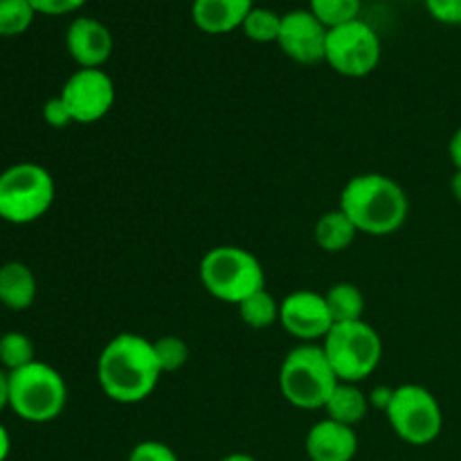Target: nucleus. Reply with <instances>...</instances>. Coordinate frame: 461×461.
I'll list each match as a JSON object with an SVG mask.
<instances>
[{"label":"nucleus","instance_id":"nucleus-1","mask_svg":"<svg viewBox=\"0 0 461 461\" xmlns=\"http://www.w3.org/2000/svg\"><path fill=\"white\" fill-rule=\"evenodd\" d=\"M162 378L153 340L138 333H117L97 358V383L106 399L122 405L142 403Z\"/></svg>","mask_w":461,"mask_h":461},{"label":"nucleus","instance_id":"nucleus-2","mask_svg":"<svg viewBox=\"0 0 461 461\" xmlns=\"http://www.w3.org/2000/svg\"><path fill=\"white\" fill-rule=\"evenodd\" d=\"M340 210L369 237L399 232L410 214L408 194L385 174H358L342 187Z\"/></svg>","mask_w":461,"mask_h":461},{"label":"nucleus","instance_id":"nucleus-3","mask_svg":"<svg viewBox=\"0 0 461 461\" xmlns=\"http://www.w3.org/2000/svg\"><path fill=\"white\" fill-rule=\"evenodd\" d=\"M277 381L284 399L300 410H324L340 383L320 342L293 347L284 356Z\"/></svg>","mask_w":461,"mask_h":461},{"label":"nucleus","instance_id":"nucleus-4","mask_svg":"<svg viewBox=\"0 0 461 461\" xmlns=\"http://www.w3.org/2000/svg\"><path fill=\"white\" fill-rule=\"evenodd\" d=\"M198 277L212 297L234 306L266 288L264 266L241 246H216L207 250L198 266Z\"/></svg>","mask_w":461,"mask_h":461},{"label":"nucleus","instance_id":"nucleus-5","mask_svg":"<svg viewBox=\"0 0 461 461\" xmlns=\"http://www.w3.org/2000/svg\"><path fill=\"white\" fill-rule=\"evenodd\" d=\"M68 403L66 378L43 360L9 372V410L27 423H50Z\"/></svg>","mask_w":461,"mask_h":461},{"label":"nucleus","instance_id":"nucleus-6","mask_svg":"<svg viewBox=\"0 0 461 461\" xmlns=\"http://www.w3.org/2000/svg\"><path fill=\"white\" fill-rule=\"evenodd\" d=\"M57 183L43 165L16 162L0 174V219L30 225L43 219L54 205Z\"/></svg>","mask_w":461,"mask_h":461},{"label":"nucleus","instance_id":"nucleus-7","mask_svg":"<svg viewBox=\"0 0 461 461\" xmlns=\"http://www.w3.org/2000/svg\"><path fill=\"white\" fill-rule=\"evenodd\" d=\"M320 345L340 383L365 381L376 372L383 358L381 333L365 320L333 324Z\"/></svg>","mask_w":461,"mask_h":461},{"label":"nucleus","instance_id":"nucleus-8","mask_svg":"<svg viewBox=\"0 0 461 461\" xmlns=\"http://www.w3.org/2000/svg\"><path fill=\"white\" fill-rule=\"evenodd\" d=\"M385 417L394 435L410 446H428L444 430V412L428 387L405 383L394 387Z\"/></svg>","mask_w":461,"mask_h":461},{"label":"nucleus","instance_id":"nucleus-9","mask_svg":"<svg viewBox=\"0 0 461 461\" xmlns=\"http://www.w3.org/2000/svg\"><path fill=\"white\" fill-rule=\"evenodd\" d=\"M381 36L369 23L360 21V18L329 30L324 61L338 75L351 77V79L372 75L381 63Z\"/></svg>","mask_w":461,"mask_h":461},{"label":"nucleus","instance_id":"nucleus-10","mask_svg":"<svg viewBox=\"0 0 461 461\" xmlns=\"http://www.w3.org/2000/svg\"><path fill=\"white\" fill-rule=\"evenodd\" d=\"M59 97L70 111L75 124H95L115 106V84L102 68H79L63 84Z\"/></svg>","mask_w":461,"mask_h":461},{"label":"nucleus","instance_id":"nucleus-11","mask_svg":"<svg viewBox=\"0 0 461 461\" xmlns=\"http://www.w3.org/2000/svg\"><path fill=\"white\" fill-rule=\"evenodd\" d=\"M279 324L302 342H322L333 329L324 293L293 291L279 302Z\"/></svg>","mask_w":461,"mask_h":461},{"label":"nucleus","instance_id":"nucleus-12","mask_svg":"<svg viewBox=\"0 0 461 461\" xmlns=\"http://www.w3.org/2000/svg\"><path fill=\"white\" fill-rule=\"evenodd\" d=\"M327 34L329 27H324L311 9H291L282 14L277 45L291 61L315 66L324 61L327 54Z\"/></svg>","mask_w":461,"mask_h":461},{"label":"nucleus","instance_id":"nucleus-13","mask_svg":"<svg viewBox=\"0 0 461 461\" xmlns=\"http://www.w3.org/2000/svg\"><path fill=\"white\" fill-rule=\"evenodd\" d=\"M66 48L79 68H102L113 54V34L99 18L77 16L66 30Z\"/></svg>","mask_w":461,"mask_h":461},{"label":"nucleus","instance_id":"nucleus-14","mask_svg":"<svg viewBox=\"0 0 461 461\" xmlns=\"http://www.w3.org/2000/svg\"><path fill=\"white\" fill-rule=\"evenodd\" d=\"M304 448L311 461H354L358 455V435L356 428L324 417L306 432Z\"/></svg>","mask_w":461,"mask_h":461},{"label":"nucleus","instance_id":"nucleus-15","mask_svg":"<svg viewBox=\"0 0 461 461\" xmlns=\"http://www.w3.org/2000/svg\"><path fill=\"white\" fill-rule=\"evenodd\" d=\"M255 0H194V25L205 34H230L241 30Z\"/></svg>","mask_w":461,"mask_h":461},{"label":"nucleus","instance_id":"nucleus-16","mask_svg":"<svg viewBox=\"0 0 461 461\" xmlns=\"http://www.w3.org/2000/svg\"><path fill=\"white\" fill-rule=\"evenodd\" d=\"M39 284L32 268L23 261L0 266V304L9 311H27L36 302Z\"/></svg>","mask_w":461,"mask_h":461},{"label":"nucleus","instance_id":"nucleus-17","mask_svg":"<svg viewBox=\"0 0 461 461\" xmlns=\"http://www.w3.org/2000/svg\"><path fill=\"white\" fill-rule=\"evenodd\" d=\"M369 408H372L369 396L360 390L358 383H338V387L324 405V412L333 421L356 428L360 421H365Z\"/></svg>","mask_w":461,"mask_h":461},{"label":"nucleus","instance_id":"nucleus-18","mask_svg":"<svg viewBox=\"0 0 461 461\" xmlns=\"http://www.w3.org/2000/svg\"><path fill=\"white\" fill-rule=\"evenodd\" d=\"M356 237H358V228L351 223V219L340 207L320 216L313 228L315 243H318L320 250L329 252V255L345 252Z\"/></svg>","mask_w":461,"mask_h":461},{"label":"nucleus","instance_id":"nucleus-19","mask_svg":"<svg viewBox=\"0 0 461 461\" xmlns=\"http://www.w3.org/2000/svg\"><path fill=\"white\" fill-rule=\"evenodd\" d=\"M329 313H331L333 324H345V322H358L365 315V295L356 284L340 282L333 284L327 293Z\"/></svg>","mask_w":461,"mask_h":461},{"label":"nucleus","instance_id":"nucleus-20","mask_svg":"<svg viewBox=\"0 0 461 461\" xmlns=\"http://www.w3.org/2000/svg\"><path fill=\"white\" fill-rule=\"evenodd\" d=\"M237 309L241 322L255 331H264V329L279 324V302L275 300L273 293H268V288L257 291L255 295L243 300Z\"/></svg>","mask_w":461,"mask_h":461},{"label":"nucleus","instance_id":"nucleus-21","mask_svg":"<svg viewBox=\"0 0 461 461\" xmlns=\"http://www.w3.org/2000/svg\"><path fill=\"white\" fill-rule=\"evenodd\" d=\"M36 349L34 342L23 331H7L0 336V367L5 372H16V369L27 367L34 363Z\"/></svg>","mask_w":461,"mask_h":461},{"label":"nucleus","instance_id":"nucleus-22","mask_svg":"<svg viewBox=\"0 0 461 461\" xmlns=\"http://www.w3.org/2000/svg\"><path fill=\"white\" fill-rule=\"evenodd\" d=\"M241 30L255 43H277L279 30H282V14L266 7H252Z\"/></svg>","mask_w":461,"mask_h":461},{"label":"nucleus","instance_id":"nucleus-23","mask_svg":"<svg viewBox=\"0 0 461 461\" xmlns=\"http://www.w3.org/2000/svg\"><path fill=\"white\" fill-rule=\"evenodd\" d=\"M363 0H309V9L324 27H338L360 18Z\"/></svg>","mask_w":461,"mask_h":461},{"label":"nucleus","instance_id":"nucleus-24","mask_svg":"<svg viewBox=\"0 0 461 461\" xmlns=\"http://www.w3.org/2000/svg\"><path fill=\"white\" fill-rule=\"evenodd\" d=\"M34 16V7L27 0H0V36L12 39L25 34Z\"/></svg>","mask_w":461,"mask_h":461},{"label":"nucleus","instance_id":"nucleus-25","mask_svg":"<svg viewBox=\"0 0 461 461\" xmlns=\"http://www.w3.org/2000/svg\"><path fill=\"white\" fill-rule=\"evenodd\" d=\"M153 351H156L162 374L178 372L189 360V345L178 336H162L153 340Z\"/></svg>","mask_w":461,"mask_h":461},{"label":"nucleus","instance_id":"nucleus-26","mask_svg":"<svg viewBox=\"0 0 461 461\" xmlns=\"http://www.w3.org/2000/svg\"><path fill=\"white\" fill-rule=\"evenodd\" d=\"M126 461H180V457L171 446L156 439H147L133 446Z\"/></svg>","mask_w":461,"mask_h":461},{"label":"nucleus","instance_id":"nucleus-27","mask_svg":"<svg viewBox=\"0 0 461 461\" xmlns=\"http://www.w3.org/2000/svg\"><path fill=\"white\" fill-rule=\"evenodd\" d=\"M432 18L446 25H461V0H426Z\"/></svg>","mask_w":461,"mask_h":461},{"label":"nucleus","instance_id":"nucleus-28","mask_svg":"<svg viewBox=\"0 0 461 461\" xmlns=\"http://www.w3.org/2000/svg\"><path fill=\"white\" fill-rule=\"evenodd\" d=\"M43 120L50 129H68L70 124H75L70 111H68V106L63 104V99L59 95L57 97H50L43 104Z\"/></svg>","mask_w":461,"mask_h":461},{"label":"nucleus","instance_id":"nucleus-29","mask_svg":"<svg viewBox=\"0 0 461 461\" xmlns=\"http://www.w3.org/2000/svg\"><path fill=\"white\" fill-rule=\"evenodd\" d=\"M27 3L34 7L36 14H43V16H66L84 7L88 0H27Z\"/></svg>","mask_w":461,"mask_h":461},{"label":"nucleus","instance_id":"nucleus-30","mask_svg":"<svg viewBox=\"0 0 461 461\" xmlns=\"http://www.w3.org/2000/svg\"><path fill=\"white\" fill-rule=\"evenodd\" d=\"M392 394H394V387L378 385V387H374L372 394H367V396H369V403H372L374 408H378L385 412L387 405H390V401H392Z\"/></svg>","mask_w":461,"mask_h":461},{"label":"nucleus","instance_id":"nucleus-31","mask_svg":"<svg viewBox=\"0 0 461 461\" xmlns=\"http://www.w3.org/2000/svg\"><path fill=\"white\" fill-rule=\"evenodd\" d=\"M448 156H450V160H453L455 169H461V126L457 131H455L453 138H450Z\"/></svg>","mask_w":461,"mask_h":461},{"label":"nucleus","instance_id":"nucleus-32","mask_svg":"<svg viewBox=\"0 0 461 461\" xmlns=\"http://www.w3.org/2000/svg\"><path fill=\"white\" fill-rule=\"evenodd\" d=\"M9 408V372L0 367V414Z\"/></svg>","mask_w":461,"mask_h":461},{"label":"nucleus","instance_id":"nucleus-33","mask_svg":"<svg viewBox=\"0 0 461 461\" xmlns=\"http://www.w3.org/2000/svg\"><path fill=\"white\" fill-rule=\"evenodd\" d=\"M9 453H12V437H9L7 428L0 423V461H7Z\"/></svg>","mask_w":461,"mask_h":461},{"label":"nucleus","instance_id":"nucleus-34","mask_svg":"<svg viewBox=\"0 0 461 461\" xmlns=\"http://www.w3.org/2000/svg\"><path fill=\"white\" fill-rule=\"evenodd\" d=\"M450 192H453L455 201L461 203V169H455L453 178H450Z\"/></svg>","mask_w":461,"mask_h":461},{"label":"nucleus","instance_id":"nucleus-35","mask_svg":"<svg viewBox=\"0 0 461 461\" xmlns=\"http://www.w3.org/2000/svg\"><path fill=\"white\" fill-rule=\"evenodd\" d=\"M221 461H259V459H255L252 455H248V453H232V455H225Z\"/></svg>","mask_w":461,"mask_h":461}]
</instances>
